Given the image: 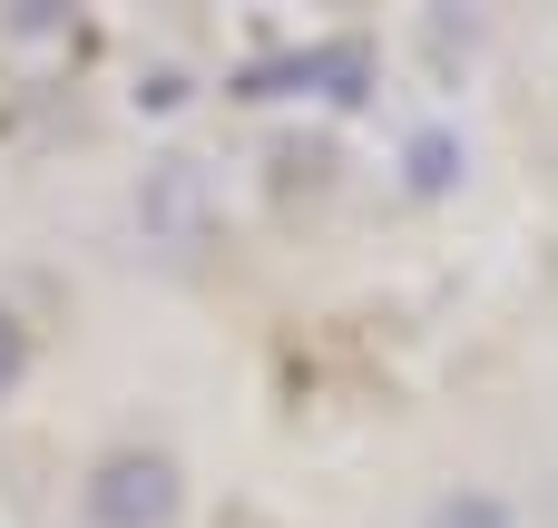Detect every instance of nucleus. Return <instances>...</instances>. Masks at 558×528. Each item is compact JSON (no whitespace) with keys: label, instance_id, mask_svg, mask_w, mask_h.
Listing matches in <instances>:
<instances>
[{"label":"nucleus","instance_id":"7ed1b4c3","mask_svg":"<svg viewBox=\"0 0 558 528\" xmlns=\"http://www.w3.org/2000/svg\"><path fill=\"white\" fill-rule=\"evenodd\" d=\"M20 372H29V333H20V314L0 304V402L20 392Z\"/></svg>","mask_w":558,"mask_h":528},{"label":"nucleus","instance_id":"f03ea898","mask_svg":"<svg viewBox=\"0 0 558 528\" xmlns=\"http://www.w3.org/2000/svg\"><path fill=\"white\" fill-rule=\"evenodd\" d=\"M432 528H510V509H500V500H481V490H461V500H441V509H432Z\"/></svg>","mask_w":558,"mask_h":528},{"label":"nucleus","instance_id":"f257e3e1","mask_svg":"<svg viewBox=\"0 0 558 528\" xmlns=\"http://www.w3.org/2000/svg\"><path fill=\"white\" fill-rule=\"evenodd\" d=\"M78 500L98 528H167L177 519V461L167 451H108Z\"/></svg>","mask_w":558,"mask_h":528},{"label":"nucleus","instance_id":"20e7f679","mask_svg":"<svg viewBox=\"0 0 558 528\" xmlns=\"http://www.w3.org/2000/svg\"><path fill=\"white\" fill-rule=\"evenodd\" d=\"M412 186H451V137H422L412 147Z\"/></svg>","mask_w":558,"mask_h":528},{"label":"nucleus","instance_id":"39448f33","mask_svg":"<svg viewBox=\"0 0 558 528\" xmlns=\"http://www.w3.org/2000/svg\"><path fill=\"white\" fill-rule=\"evenodd\" d=\"M177 98H186V78H177V69H157V78H137V108H177Z\"/></svg>","mask_w":558,"mask_h":528}]
</instances>
